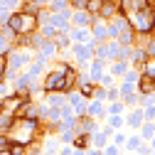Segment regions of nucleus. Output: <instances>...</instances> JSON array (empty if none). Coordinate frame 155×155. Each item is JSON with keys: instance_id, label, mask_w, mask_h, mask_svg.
<instances>
[{"instance_id": "nucleus-40", "label": "nucleus", "mask_w": 155, "mask_h": 155, "mask_svg": "<svg viewBox=\"0 0 155 155\" xmlns=\"http://www.w3.org/2000/svg\"><path fill=\"white\" fill-rule=\"evenodd\" d=\"M10 49H12V42H10V40H5V37L0 35V54H5V57H8V52H10Z\"/></svg>"}, {"instance_id": "nucleus-14", "label": "nucleus", "mask_w": 155, "mask_h": 155, "mask_svg": "<svg viewBox=\"0 0 155 155\" xmlns=\"http://www.w3.org/2000/svg\"><path fill=\"white\" fill-rule=\"evenodd\" d=\"M45 67H47L45 62H37V59H32V62L27 64V69H25V71H27V74L32 76L35 81H40V76H42V71H45Z\"/></svg>"}, {"instance_id": "nucleus-25", "label": "nucleus", "mask_w": 155, "mask_h": 155, "mask_svg": "<svg viewBox=\"0 0 155 155\" xmlns=\"http://www.w3.org/2000/svg\"><path fill=\"white\" fill-rule=\"evenodd\" d=\"M155 135V121H143V126H140V138L143 140H150Z\"/></svg>"}, {"instance_id": "nucleus-28", "label": "nucleus", "mask_w": 155, "mask_h": 155, "mask_svg": "<svg viewBox=\"0 0 155 155\" xmlns=\"http://www.w3.org/2000/svg\"><path fill=\"white\" fill-rule=\"evenodd\" d=\"M121 101H123V106H138V104H140V94H138V91L123 94V96H121Z\"/></svg>"}, {"instance_id": "nucleus-26", "label": "nucleus", "mask_w": 155, "mask_h": 155, "mask_svg": "<svg viewBox=\"0 0 155 155\" xmlns=\"http://www.w3.org/2000/svg\"><path fill=\"white\" fill-rule=\"evenodd\" d=\"M20 10H22L25 15H35V17H37V15H40V10H42V8L37 5V3H32V0H22Z\"/></svg>"}, {"instance_id": "nucleus-41", "label": "nucleus", "mask_w": 155, "mask_h": 155, "mask_svg": "<svg viewBox=\"0 0 155 155\" xmlns=\"http://www.w3.org/2000/svg\"><path fill=\"white\" fill-rule=\"evenodd\" d=\"M130 91H135V84H130V81H121L118 84V94L123 96V94H130Z\"/></svg>"}, {"instance_id": "nucleus-8", "label": "nucleus", "mask_w": 155, "mask_h": 155, "mask_svg": "<svg viewBox=\"0 0 155 155\" xmlns=\"http://www.w3.org/2000/svg\"><path fill=\"white\" fill-rule=\"evenodd\" d=\"M135 91H138V94H155V76L140 74L138 84H135Z\"/></svg>"}, {"instance_id": "nucleus-6", "label": "nucleus", "mask_w": 155, "mask_h": 155, "mask_svg": "<svg viewBox=\"0 0 155 155\" xmlns=\"http://www.w3.org/2000/svg\"><path fill=\"white\" fill-rule=\"evenodd\" d=\"M20 12H22V10H20ZM37 27H40V20H37L35 15H25V12H22V20H20V32H17V35L37 32Z\"/></svg>"}, {"instance_id": "nucleus-43", "label": "nucleus", "mask_w": 155, "mask_h": 155, "mask_svg": "<svg viewBox=\"0 0 155 155\" xmlns=\"http://www.w3.org/2000/svg\"><path fill=\"white\" fill-rule=\"evenodd\" d=\"M155 101V94H140V106H148Z\"/></svg>"}, {"instance_id": "nucleus-50", "label": "nucleus", "mask_w": 155, "mask_h": 155, "mask_svg": "<svg viewBox=\"0 0 155 155\" xmlns=\"http://www.w3.org/2000/svg\"><path fill=\"white\" fill-rule=\"evenodd\" d=\"M153 20H155V10H153Z\"/></svg>"}, {"instance_id": "nucleus-16", "label": "nucleus", "mask_w": 155, "mask_h": 155, "mask_svg": "<svg viewBox=\"0 0 155 155\" xmlns=\"http://www.w3.org/2000/svg\"><path fill=\"white\" fill-rule=\"evenodd\" d=\"M89 138H91V148H101V150H104V145L111 140L104 130H94V133H89Z\"/></svg>"}, {"instance_id": "nucleus-48", "label": "nucleus", "mask_w": 155, "mask_h": 155, "mask_svg": "<svg viewBox=\"0 0 155 155\" xmlns=\"http://www.w3.org/2000/svg\"><path fill=\"white\" fill-rule=\"evenodd\" d=\"M32 3H37L40 8H47V0H32Z\"/></svg>"}, {"instance_id": "nucleus-35", "label": "nucleus", "mask_w": 155, "mask_h": 155, "mask_svg": "<svg viewBox=\"0 0 155 155\" xmlns=\"http://www.w3.org/2000/svg\"><path fill=\"white\" fill-rule=\"evenodd\" d=\"M0 5H3V8H8V10L12 12V10H20L22 0H0Z\"/></svg>"}, {"instance_id": "nucleus-33", "label": "nucleus", "mask_w": 155, "mask_h": 155, "mask_svg": "<svg viewBox=\"0 0 155 155\" xmlns=\"http://www.w3.org/2000/svg\"><path fill=\"white\" fill-rule=\"evenodd\" d=\"M108 126H111L113 130H118V128L123 126V113H113V116H108Z\"/></svg>"}, {"instance_id": "nucleus-31", "label": "nucleus", "mask_w": 155, "mask_h": 155, "mask_svg": "<svg viewBox=\"0 0 155 155\" xmlns=\"http://www.w3.org/2000/svg\"><path fill=\"white\" fill-rule=\"evenodd\" d=\"M138 79H140V71H138V69H133V67H128V69H126V74H123V81L138 84Z\"/></svg>"}, {"instance_id": "nucleus-10", "label": "nucleus", "mask_w": 155, "mask_h": 155, "mask_svg": "<svg viewBox=\"0 0 155 155\" xmlns=\"http://www.w3.org/2000/svg\"><path fill=\"white\" fill-rule=\"evenodd\" d=\"M45 104L52 106V108H59L62 104H67V94H62V91H49V94H45Z\"/></svg>"}, {"instance_id": "nucleus-11", "label": "nucleus", "mask_w": 155, "mask_h": 155, "mask_svg": "<svg viewBox=\"0 0 155 155\" xmlns=\"http://www.w3.org/2000/svg\"><path fill=\"white\" fill-rule=\"evenodd\" d=\"M12 130H15V116L0 111V133H8V135H10Z\"/></svg>"}, {"instance_id": "nucleus-17", "label": "nucleus", "mask_w": 155, "mask_h": 155, "mask_svg": "<svg viewBox=\"0 0 155 155\" xmlns=\"http://www.w3.org/2000/svg\"><path fill=\"white\" fill-rule=\"evenodd\" d=\"M143 108H135V111H130L128 113V118H126V126H130V128H140L143 126Z\"/></svg>"}, {"instance_id": "nucleus-51", "label": "nucleus", "mask_w": 155, "mask_h": 155, "mask_svg": "<svg viewBox=\"0 0 155 155\" xmlns=\"http://www.w3.org/2000/svg\"><path fill=\"white\" fill-rule=\"evenodd\" d=\"M0 25H3V22H0Z\"/></svg>"}, {"instance_id": "nucleus-19", "label": "nucleus", "mask_w": 155, "mask_h": 155, "mask_svg": "<svg viewBox=\"0 0 155 155\" xmlns=\"http://www.w3.org/2000/svg\"><path fill=\"white\" fill-rule=\"evenodd\" d=\"M27 153V143L25 140H10V145H8V153L5 155H25Z\"/></svg>"}, {"instance_id": "nucleus-36", "label": "nucleus", "mask_w": 155, "mask_h": 155, "mask_svg": "<svg viewBox=\"0 0 155 155\" xmlns=\"http://www.w3.org/2000/svg\"><path fill=\"white\" fill-rule=\"evenodd\" d=\"M113 81H116V76H113L111 71H104V74H101V79H99L101 86H113Z\"/></svg>"}, {"instance_id": "nucleus-2", "label": "nucleus", "mask_w": 155, "mask_h": 155, "mask_svg": "<svg viewBox=\"0 0 155 155\" xmlns=\"http://www.w3.org/2000/svg\"><path fill=\"white\" fill-rule=\"evenodd\" d=\"M67 101H69V106H71V113L76 116V118L86 116V104H89V99H84V96H81L79 91H76V89L67 94Z\"/></svg>"}, {"instance_id": "nucleus-1", "label": "nucleus", "mask_w": 155, "mask_h": 155, "mask_svg": "<svg viewBox=\"0 0 155 155\" xmlns=\"http://www.w3.org/2000/svg\"><path fill=\"white\" fill-rule=\"evenodd\" d=\"M64 67L67 62L59 64V69H52L45 74V79H42V94H49V91H62L64 94Z\"/></svg>"}, {"instance_id": "nucleus-29", "label": "nucleus", "mask_w": 155, "mask_h": 155, "mask_svg": "<svg viewBox=\"0 0 155 155\" xmlns=\"http://www.w3.org/2000/svg\"><path fill=\"white\" fill-rule=\"evenodd\" d=\"M113 113H123V101H121V99L108 101V106H106V116H113Z\"/></svg>"}, {"instance_id": "nucleus-13", "label": "nucleus", "mask_w": 155, "mask_h": 155, "mask_svg": "<svg viewBox=\"0 0 155 155\" xmlns=\"http://www.w3.org/2000/svg\"><path fill=\"white\" fill-rule=\"evenodd\" d=\"M69 145L76 148V150H86V148H91V138H89V133H76V135H74V140H71Z\"/></svg>"}, {"instance_id": "nucleus-46", "label": "nucleus", "mask_w": 155, "mask_h": 155, "mask_svg": "<svg viewBox=\"0 0 155 155\" xmlns=\"http://www.w3.org/2000/svg\"><path fill=\"white\" fill-rule=\"evenodd\" d=\"M69 3H71V10H76V8H84L86 0H69Z\"/></svg>"}, {"instance_id": "nucleus-3", "label": "nucleus", "mask_w": 155, "mask_h": 155, "mask_svg": "<svg viewBox=\"0 0 155 155\" xmlns=\"http://www.w3.org/2000/svg\"><path fill=\"white\" fill-rule=\"evenodd\" d=\"M94 20H96V15H91V12L84 10V8L71 10V27H91Z\"/></svg>"}, {"instance_id": "nucleus-20", "label": "nucleus", "mask_w": 155, "mask_h": 155, "mask_svg": "<svg viewBox=\"0 0 155 155\" xmlns=\"http://www.w3.org/2000/svg\"><path fill=\"white\" fill-rule=\"evenodd\" d=\"M59 135H57V138H47L45 140V145H42V150H45V155H57L59 153Z\"/></svg>"}, {"instance_id": "nucleus-23", "label": "nucleus", "mask_w": 155, "mask_h": 155, "mask_svg": "<svg viewBox=\"0 0 155 155\" xmlns=\"http://www.w3.org/2000/svg\"><path fill=\"white\" fill-rule=\"evenodd\" d=\"M67 8H71L69 0H47V10H52V12H62Z\"/></svg>"}, {"instance_id": "nucleus-38", "label": "nucleus", "mask_w": 155, "mask_h": 155, "mask_svg": "<svg viewBox=\"0 0 155 155\" xmlns=\"http://www.w3.org/2000/svg\"><path fill=\"white\" fill-rule=\"evenodd\" d=\"M143 118H145V121H155V104L143 106Z\"/></svg>"}, {"instance_id": "nucleus-45", "label": "nucleus", "mask_w": 155, "mask_h": 155, "mask_svg": "<svg viewBox=\"0 0 155 155\" xmlns=\"http://www.w3.org/2000/svg\"><path fill=\"white\" fill-rule=\"evenodd\" d=\"M111 138H113V143H116V145H123V143H126V135H123V133H113Z\"/></svg>"}, {"instance_id": "nucleus-37", "label": "nucleus", "mask_w": 155, "mask_h": 155, "mask_svg": "<svg viewBox=\"0 0 155 155\" xmlns=\"http://www.w3.org/2000/svg\"><path fill=\"white\" fill-rule=\"evenodd\" d=\"M10 140H12V138H10L8 133H0V155H5V153H8V145H10Z\"/></svg>"}, {"instance_id": "nucleus-21", "label": "nucleus", "mask_w": 155, "mask_h": 155, "mask_svg": "<svg viewBox=\"0 0 155 155\" xmlns=\"http://www.w3.org/2000/svg\"><path fill=\"white\" fill-rule=\"evenodd\" d=\"M118 42H121V45H135V30H133L130 25L121 30V35H118Z\"/></svg>"}, {"instance_id": "nucleus-7", "label": "nucleus", "mask_w": 155, "mask_h": 155, "mask_svg": "<svg viewBox=\"0 0 155 155\" xmlns=\"http://www.w3.org/2000/svg\"><path fill=\"white\" fill-rule=\"evenodd\" d=\"M128 62H130V67H133V69H138V71H140V69H143V64L148 62L145 49H143V47H138V45H133V54H130V59H128Z\"/></svg>"}, {"instance_id": "nucleus-12", "label": "nucleus", "mask_w": 155, "mask_h": 155, "mask_svg": "<svg viewBox=\"0 0 155 155\" xmlns=\"http://www.w3.org/2000/svg\"><path fill=\"white\" fill-rule=\"evenodd\" d=\"M130 64L126 62V59H113V62H108V71L116 76V79H121V76L126 74V69H128Z\"/></svg>"}, {"instance_id": "nucleus-15", "label": "nucleus", "mask_w": 155, "mask_h": 155, "mask_svg": "<svg viewBox=\"0 0 155 155\" xmlns=\"http://www.w3.org/2000/svg\"><path fill=\"white\" fill-rule=\"evenodd\" d=\"M52 40H54V45H57L59 52H62V49H71V37H69V32H57Z\"/></svg>"}, {"instance_id": "nucleus-49", "label": "nucleus", "mask_w": 155, "mask_h": 155, "mask_svg": "<svg viewBox=\"0 0 155 155\" xmlns=\"http://www.w3.org/2000/svg\"><path fill=\"white\" fill-rule=\"evenodd\" d=\"M150 143H153V145H150V148H153V150H155V135H153V138H150Z\"/></svg>"}, {"instance_id": "nucleus-24", "label": "nucleus", "mask_w": 155, "mask_h": 155, "mask_svg": "<svg viewBox=\"0 0 155 155\" xmlns=\"http://www.w3.org/2000/svg\"><path fill=\"white\" fill-rule=\"evenodd\" d=\"M37 32H40L45 40H52V37L57 35V27L52 25V22H40V27H37Z\"/></svg>"}, {"instance_id": "nucleus-27", "label": "nucleus", "mask_w": 155, "mask_h": 155, "mask_svg": "<svg viewBox=\"0 0 155 155\" xmlns=\"http://www.w3.org/2000/svg\"><path fill=\"white\" fill-rule=\"evenodd\" d=\"M74 126H76V116H74V113H67V116H62V118H59V128L74 130ZM59 128H57V130H59Z\"/></svg>"}, {"instance_id": "nucleus-5", "label": "nucleus", "mask_w": 155, "mask_h": 155, "mask_svg": "<svg viewBox=\"0 0 155 155\" xmlns=\"http://www.w3.org/2000/svg\"><path fill=\"white\" fill-rule=\"evenodd\" d=\"M69 37H71V45H86V42H91V40H94L89 27H71Z\"/></svg>"}, {"instance_id": "nucleus-9", "label": "nucleus", "mask_w": 155, "mask_h": 155, "mask_svg": "<svg viewBox=\"0 0 155 155\" xmlns=\"http://www.w3.org/2000/svg\"><path fill=\"white\" fill-rule=\"evenodd\" d=\"M86 116H91V118L106 116V106H104V101H99V99H89V104H86Z\"/></svg>"}, {"instance_id": "nucleus-52", "label": "nucleus", "mask_w": 155, "mask_h": 155, "mask_svg": "<svg viewBox=\"0 0 155 155\" xmlns=\"http://www.w3.org/2000/svg\"><path fill=\"white\" fill-rule=\"evenodd\" d=\"M138 155H140V153H138Z\"/></svg>"}, {"instance_id": "nucleus-22", "label": "nucleus", "mask_w": 155, "mask_h": 155, "mask_svg": "<svg viewBox=\"0 0 155 155\" xmlns=\"http://www.w3.org/2000/svg\"><path fill=\"white\" fill-rule=\"evenodd\" d=\"M94 89H96L94 81H81V84H76V91H79L84 99H94Z\"/></svg>"}, {"instance_id": "nucleus-47", "label": "nucleus", "mask_w": 155, "mask_h": 155, "mask_svg": "<svg viewBox=\"0 0 155 155\" xmlns=\"http://www.w3.org/2000/svg\"><path fill=\"white\" fill-rule=\"evenodd\" d=\"M71 145H64V148H59V153H57V155H71Z\"/></svg>"}, {"instance_id": "nucleus-42", "label": "nucleus", "mask_w": 155, "mask_h": 155, "mask_svg": "<svg viewBox=\"0 0 155 155\" xmlns=\"http://www.w3.org/2000/svg\"><path fill=\"white\" fill-rule=\"evenodd\" d=\"M104 155H118V145L116 143H106L104 145Z\"/></svg>"}, {"instance_id": "nucleus-34", "label": "nucleus", "mask_w": 155, "mask_h": 155, "mask_svg": "<svg viewBox=\"0 0 155 155\" xmlns=\"http://www.w3.org/2000/svg\"><path fill=\"white\" fill-rule=\"evenodd\" d=\"M116 99H121L118 86H106V99H104V101H116Z\"/></svg>"}, {"instance_id": "nucleus-30", "label": "nucleus", "mask_w": 155, "mask_h": 155, "mask_svg": "<svg viewBox=\"0 0 155 155\" xmlns=\"http://www.w3.org/2000/svg\"><path fill=\"white\" fill-rule=\"evenodd\" d=\"M123 145H126L128 150H133V153H135V150L143 145V138H140V135H130V138H126V143H123Z\"/></svg>"}, {"instance_id": "nucleus-44", "label": "nucleus", "mask_w": 155, "mask_h": 155, "mask_svg": "<svg viewBox=\"0 0 155 155\" xmlns=\"http://www.w3.org/2000/svg\"><path fill=\"white\" fill-rule=\"evenodd\" d=\"M25 155H45V150L40 145H27V153Z\"/></svg>"}, {"instance_id": "nucleus-18", "label": "nucleus", "mask_w": 155, "mask_h": 155, "mask_svg": "<svg viewBox=\"0 0 155 155\" xmlns=\"http://www.w3.org/2000/svg\"><path fill=\"white\" fill-rule=\"evenodd\" d=\"M118 49H121V42L118 40H106V62L118 59Z\"/></svg>"}, {"instance_id": "nucleus-32", "label": "nucleus", "mask_w": 155, "mask_h": 155, "mask_svg": "<svg viewBox=\"0 0 155 155\" xmlns=\"http://www.w3.org/2000/svg\"><path fill=\"white\" fill-rule=\"evenodd\" d=\"M101 5H104V0H86V3H84V10H89L91 15H99Z\"/></svg>"}, {"instance_id": "nucleus-39", "label": "nucleus", "mask_w": 155, "mask_h": 155, "mask_svg": "<svg viewBox=\"0 0 155 155\" xmlns=\"http://www.w3.org/2000/svg\"><path fill=\"white\" fill-rule=\"evenodd\" d=\"M10 94H12V86H10V81H3V84H0V101H3V99H8Z\"/></svg>"}, {"instance_id": "nucleus-4", "label": "nucleus", "mask_w": 155, "mask_h": 155, "mask_svg": "<svg viewBox=\"0 0 155 155\" xmlns=\"http://www.w3.org/2000/svg\"><path fill=\"white\" fill-rule=\"evenodd\" d=\"M89 30H91V37L96 42H106L108 40V25H106V20H101V17H96Z\"/></svg>"}]
</instances>
